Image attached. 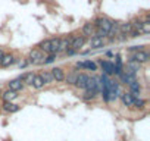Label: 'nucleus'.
<instances>
[{"label":"nucleus","mask_w":150,"mask_h":141,"mask_svg":"<svg viewBox=\"0 0 150 141\" xmlns=\"http://www.w3.org/2000/svg\"><path fill=\"white\" fill-rule=\"evenodd\" d=\"M24 87H25V85L21 82V80H19V78L12 80V81H9V82H8V90H12V91H15V93L22 91V90H24Z\"/></svg>","instance_id":"nucleus-9"},{"label":"nucleus","mask_w":150,"mask_h":141,"mask_svg":"<svg viewBox=\"0 0 150 141\" xmlns=\"http://www.w3.org/2000/svg\"><path fill=\"white\" fill-rule=\"evenodd\" d=\"M141 34H150V21L149 19L141 22Z\"/></svg>","instance_id":"nucleus-24"},{"label":"nucleus","mask_w":150,"mask_h":141,"mask_svg":"<svg viewBox=\"0 0 150 141\" xmlns=\"http://www.w3.org/2000/svg\"><path fill=\"white\" fill-rule=\"evenodd\" d=\"M16 97H18V93H15L12 90H8V88L0 93V99H2L3 102H13Z\"/></svg>","instance_id":"nucleus-10"},{"label":"nucleus","mask_w":150,"mask_h":141,"mask_svg":"<svg viewBox=\"0 0 150 141\" xmlns=\"http://www.w3.org/2000/svg\"><path fill=\"white\" fill-rule=\"evenodd\" d=\"M131 59L132 60H135L137 63H146V62H149V59H150V56H149V51H146V50H138V51H135L132 56H131Z\"/></svg>","instance_id":"nucleus-5"},{"label":"nucleus","mask_w":150,"mask_h":141,"mask_svg":"<svg viewBox=\"0 0 150 141\" xmlns=\"http://www.w3.org/2000/svg\"><path fill=\"white\" fill-rule=\"evenodd\" d=\"M75 68L77 69H81V70H97V63L87 59V60H83V62H77L75 63Z\"/></svg>","instance_id":"nucleus-3"},{"label":"nucleus","mask_w":150,"mask_h":141,"mask_svg":"<svg viewBox=\"0 0 150 141\" xmlns=\"http://www.w3.org/2000/svg\"><path fill=\"white\" fill-rule=\"evenodd\" d=\"M44 53L37 47V49H33L28 54V63H33V65H41L43 59H44Z\"/></svg>","instance_id":"nucleus-1"},{"label":"nucleus","mask_w":150,"mask_h":141,"mask_svg":"<svg viewBox=\"0 0 150 141\" xmlns=\"http://www.w3.org/2000/svg\"><path fill=\"white\" fill-rule=\"evenodd\" d=\"M56 57H57V54H47V56H44L41 65H50V63H53L56 60Z\"/></svg>","instance_id":"nucleus-25"},{"label":"nucleus","mask_w":150,"mask_h":141,"mask_svg":"<svg viewBox=\"0 0 150 141\" xmlns=\"http://www.w3.org/2000/svg\"><path fill=\"white\" fill-rule=\"evenodd\" d=\"M78 70H72V72H69L68 75H65V82L69 84V85H75V82H77V78H78Z\"/></svg>","instance_id":"nucleus-18"},{"label":"nucleus","mask_w":150,"mask_h":141,"mask_svg":"<svg viewBox=\"0 0 150 141\" xmlns=\"http://www.w3.org/2000/svg\"><path fill=\"white\" fill-rule=\"evenodd\" d=\"M106 44V38L105 37H91L90 38V47L91 49H100Z\"/></svg>","instance_id":"nucleus-12"},{"label":"nucleus","mask_w":150,"mask_h":141,"mask_svg":"<svg viewBox=\"0 0 150 141\" xmlns=\"http://www.w3.org/2000/svg\"><path fill=\"white\" fill-rule=\"evenodd\" d=\"M0 93H2V90H0Z\"/></svg>","instance_id":"nucleus-33"},{"label":"nucleus","mask_w":150,"mask_h":141,"mask_svg":"<svg viewBox=\"0 0 150 141\" xmlns=\"http://www.w3.org/2000/svg\"><path fill=\"white\" fill-rule=\"evenodd\" d=\"M5 53H3V50H0V59H2V56H3Z\"/></svg>","instance_id":"nucleus-32"},{"label":"nucleus","mask_w":150,"mask_h":141,"mask_svg":"<svg viewBox=\"0 0 150 141\" xmlns=\"http://www.w3.org/2000/svg\"><path fill=\"white\" fill-rule=\"evenodd\" d=\"M15 56L12 53H5L2 56V59H0V68H9L15 63Z\"/></svg>","instance_id":"nucleus-6"},{"label":"nucleus","mask_w":150,"mask_h":141,"mask_svg":"<svg viewBox=\"0 0 150 141\" xmlns=\"http://www.w3.org/2000/svg\"><path fill=\"white\" fill-rule=\"evenodd\" d=\"M118 30H119V34L125 35V37H129L132 34V27H131V22H124V24H119L118 25Z\"/></svg>","instance_id":"nucleus-11"},{"label":"nucleus","mask_w":150,"mask_h":141,"mask_svg":"<svg viewBox=\"0 0 150 141\" xmlns=\"http://www.w3.org/2000/svg\"><path fill=\"white\" fill-rule=\"evenodd\" d=\"M0 106H2V109H3L5 112H8V113H15V112L19 110V106L15 104L13 102H3Z\"/></svg>","instance_id":"nucleus-14"},{"label":"nucleus","mask_w":150,"mask_h":141,"mask_svg":"<svg viewBox=\"0 0 150 141\" xmlns=\"http://www.w3.org/2000/svg\"><path fill=\"white\" fill-rule=\"evenodd\" d=\"M38 75L41 77V80L44 81V84H52V82H54V80H53L52 74H50V70H44V72H41V74H38Z\"/></svg>","instance_id":"nucleus-22"},{"label":"nucleus","mask_w":150,"mask_h":141,"mask_svg":"<svg viewBox=\"0 0 150 141\" xmlns=\"http://www.w3.org/2000/svg\"><path fill=\"white\" fill-rule=\"evenodd\" d=\"M69 47H71V37H63V38H60V40H59L57 53H65Z\"/></svg>","instance_id":"nucleus-13"},{"label":"nucleus","mask_w":150,"mask_h":141,"mask_svg":"<svg viewBox=\"0 0 150 141\" xmlns=\"http://www.w3.org/2000/svg\"><path fill=\"white\" fill-rule=\"evenodd\" d=\"M132 106H134V107H137V109H141V107H144V106H146V100H143L141 97H138V99H134V103H132Z\"/></svg>","instance_id":"nucleus-27"},{"label":"nucleus","mask_w":150,"mask_h":141,"mask_svg":"<svg viewBox=\"0 0 150 141\" xmlns=\"http://www.w3.org/2000/svg\"><path fill=\"white\" fill-rule=\"evenodd\" d=\"M129 50L135 53V51H138V50H143V46H132V47H129Z\"/></svg>","instance_id":"nucleus-31"},{"label":"nucleus","mask_w":150,"mask_h":141,"mask_svg":"<svg viewBox=\"0 0 150 141\" xmlns=\"http://www.w3.org/2000/svg\"><path fill=\"white\" fill-rule=\"evenodd\" d=\"M86 44V37L83 35H71V49H74L75 51L81 50V47Z\"/></svg>","instance_id":"nucleus-4"},{"label":"nucleus","mask_w":150,"mask_h":141,"mask_svg":"<svg viewBox=\"0 0 150 141\" xmlns=\"http://www.w3.org/2000/svg\"><path fill=\"white\" fill-rule=\"evenodd\" d=\"M44 85H46V84H44V81L41 80V77H40V75H34V78H33V81H31V87L35 88V90H41Z\"/></svg>","instance_id":"nucleus-20"},{"label":"nucleus","mask_w":150,"mask_h":141,"mask_svg":"<svg viewBox=\"0 0 150 141\" xmlns=\"http://www.w3.org/2000/svg\"><path fill=\"white\" fill-rule=\"evenodd\" d=\"M81 34H83V37H93L94 35V27H93V24L91 22H88V24H86L83 28H81Z\"/></svg>","instance_id":"nucleus-19"},{"label":"nucleus","mask_w":150,"mask_h":141,"mask_svg":"<svg viewBox=\"0 0 150 141\" xmlns=\"http://www.w3.org/2000/svg\"><path fill=\"white\" fill-rule=\"evenodd\" d=\"M38 49H40L44 54H52V41H50V38L43 40V41L38 44Z\"/></svg>","instance_id":"nucleus-17"},{"label":"nucleus","mask_w":150,"mask_h":141,"mask_svg":"<svg viewBox=\"0 0 150 141\" xmlns=\"http://www.w3.org/2000/svg\"><path fill=\"white\" fill-rule=\"evenodd\" d=\"M87 81H88V75L84 74V72H81V74H78V78H77V82H75V85H77L78 88H81V90H86Z\"/></svg>","instance_id":"nucleus-16"},{"label":"nucleus","mask_w":150,"mask_h":141,"mask_svg":"<svg viewBox=\"0 0 150 141\" xmlns=\"http://www.w3.org/2000/svg\"><path fill=\"white\" fill-rule=\"evenodd\" d=\"M125 68H127V69H129V70H132V72H135V74H137V70L140 69V63H137L135 60H132V59H129V60L127 62V65H125Z\"/></svg>","instance_id":"nucleus-23"},{"label":"nucleus","mask_w":150,"mask_h":141,"mask_svg":"<svg viewBox=\"0 0 150 141\" xmlns=\"http://www.w3.org/2000/svg\"><path fill=\"white\" fill-rule=\"evenodd\" d=\"M119 99H121L122 104L127 106V107H131L132 103H134V97L129 94V91H128V93H121V94H119Z\"/></svg>","instance_id":"nucleus-15"},{"label":"nucleus","mask_w":150,"mask_h":141,"mask_svg":"<svg viewBox=\"0 0 150 141\" xmlns=\"http://www.w3.org/2000/svg\"><path fill=\"white\" fill-rule=\"evenodd\" d=\"M50 74H52V77H53V80L56 82H62L65 80V70L62 68H53V69H50Z\"/></svg>","instance_id":"nucleus-8"},{"label":"nucleus","mask_w":150,"mask_h":141,"mask_svg":"<svg viewBox=\"0 0 150 141\" xmlns=\"http://www.w3.org/2000/svg\"><path fill=\"white\" fill-rule=\"evenodd\" d=\"M75 53H77V51H75L74 49H71V47H69V49H68V50L65 51V54H66V56H74Z\"/></svg>","instance_id":"nucleus-30"},{"label":"nucleus","mask_w":150,"mask_h":141,"mask_svg":"<svg viewBox=\"0 0 150 141\" xmlns=\"http://www.w3.org/2000/svg\"><path fill=\"white\" fill-rule=\"evenodd\" d=\"M59 40L60 38H50L52 41V54H57V47H59Z\"/></svg>","instance_id":"nucleus-26"},{"label":"nucleus","mask_w":150,"mask_h":141,"mask_svg":"<svg viewBox=\"0 0 150 141\" xmlns=\"http://www.w3.org/2000/svg\"><path fill=\"white\" fill-rule=\"evenodd\" d=\"M99 78L97 77H88V81H87V85H86V91H90L93 93L94 96L99 94Z\"/></svg>","instance_id":"nucleus-2"},{"label":"nucleus","mask_w":150,"mask_h":141,"mask_svg":"<svg viewBox=\"0 0 150 141\" xmlns=\"http://www.w3.org/2000/svg\"><path fill=\"white\" fill-rule=\"evenodd\" d=\"M34 72H25V74H22L21 77H19V80H21V82L24 84V85H31V81H33V78H34Z\"/></svg>","instance_id":"nucleus-21"},{"label":"nucleus","mask_w":150,"mask_h":141,"mask_svg":"<svg viewBox=\"0 0 150 141\" xmlns=\"http://www.w3.org/2000/svg\"><path fill=\"white\" fill-rule=\"evenodd\" d=\"M27 66H28V60H27V59H21V60H18V68L24 69V68H27Z\"/></svg>","instance_id":"nucleus-28"},{"label":"nucleus","mask_w":150,"mask_h":141,"mask_svg":"<svg viewBox=\"0 0 150 141\" xmlns=\"http://www.w3.org/2000/svg\"><path fill=\"white\" fill-rule=\"evenodd\" d=\"M94 97H96V96H94L93 93H90V91H86V93H84V96H83V99H84V100H93Z\"/></svg>","instance_id":"nucleus-29"},{"label":"nucleus","mask_w":150,"mask_h":141,"mask_svg":"<svg viewBox=\"0 0 150 141\" xmlns=\"http://www.w3.org/2000/svg\"><path fill=\"white\" fill-rule=\"evenodd\" d=\"M99 63H100V66H102V70H103V74H105V75H108V77L113 75V63H112V62L100 59Z\"/></svg>","instance_id":"nucleus-7"}]
</instances>
